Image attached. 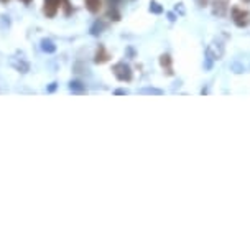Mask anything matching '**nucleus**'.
Returning a JSON list of instances; mask_svg holds the SVG:
<instances>
[{
  "label": "nucleus",
  "mask_w": 250,
  "mask_h": 252,
  "mask_svg": "<svg viewBox=\"0 0 250 252\" xmlns=\"http://www.w3.org/2000/svg\"><path fill=\"white\" fill-rule=\"evenodd\" d=\"M61 5L66 8V15H68V13H71V7H69L68 0H45V8H43L45 15L50 17V18H53L56 13H58Z\"/></svg>",
  "instance_id": "f257e3e1"
},
{
  "label": "nucleus",
  "mask_w": 250,
  "mask_h": 252,
  "mask_svg": "<svg viewBox=\"0 0 250 252\" xmlns=\"http://www.w3.org/2000/svg\"><path fill=\"white\" fill-rule=\"evenodd\" d=\"M232 18H234L235 25L240 27V28L249 27V23H250V13L247 10H244V8H239V7L232 8Z\"/></svg>",
  "instance_id": "f03ea898"
},
{
  "label": "nucleus",
  "mask_w": 250,
  "mask_h": 252,
  "mask_svg": "<svg viewBox=\"0 0 250 252\" xmlns=\"http://www.w3.org/2000/svg\"><path fill=\"white\" fill-rule=\"evenodd\" d=\"M114 74L119 81H130L132 79V69H130V66L125 63H117L114 66Z\"/></svg>",
  "instance_id": "7ed1b4c3"
},
{
  "label": "nucleus",
  "mask_w": 250,
  "mask_h": 252,
  "mask_svg": "<svg viewBox=\"0 0 250 252\" xmlns=\"http://www.w3.org/2000/svg\"><path fill=\"white\" fill-rule=\"evenodd\" d=\"M84 2H86L87 10L91 13H97L99 10H101V7H102L101 0H84Z\"/></svg>",
  "instance_id": "20e7f679"
},
{
  "label": "nucleus",
  "mask_w": 250,
  "mask_h": 252,
  "mask_svg": "<svg viewBox=\"0 0 250 252\" xmlns=\"http://www.w3.org/2000/svg\"><path fill=\"white\" fill-rule=\"evenodd\" d=\"M109 60V55H107V51L104 50V46H99L97 50V55H96V61L97 63H104V61Z\"/></svg>",
  "instance_id": "39448f33"
},
{
  "label": "nucleus",
  "mask_w": 250,
  "mask_h": 252,
  "mask_svg": "<svg viewBox=\"0 0 250 252\" xmlns=\"http://www.w3.org/2000/svg\"><path fill=\"white\" fill-rule=\"evenodd\" d=\"M160 63H162L163 68H167V73L168 74H171L173 71H171V58H169L168 55H163L162 56V60H160Z\"/></svg>",
  "instance_id": "423d86ee"
},
{
  "label": "nucleus",
  "mask_w": 250,
  "mask_h": 252,
  "mask_svg": "<svg viewBox=\"0 0 250 252\" xmlns=\"http://www.w3.org/2000/svg\"><path fill=\"white\" fill-rule=\"evenodd\" d=\"M41 48H43V51H46V53H53V51L56 50V46L53 45V41L51 40H43L41 41Z\"/></svg>",
  "instance_id": "0eeeda50"
},
{
  "label": "nucleus",
  "mask_w": 250,
  "mask_h": 252,
  "mask_svg": "<svg viewBox=\"0 0 250 252\" xmlns=\"http://www.w3.org/2000/svg\"><path fill=\"white\" fill-rule=\"evenodd\" d=\"M150 10H153L155 13H160V12H162V7H158V3H152V5H150Z\"/></svg>",
  "instance_id": "6e6552de"
},
{
  "label": "nucleus",
  "mask_w": 250,
  "mask_h": 252,
  "mask_svg": "<svg viewBox=\"0 0 250 252\" xmlns=\"http://www.w3.org/2000/svg\"><path fill=\"white\" fill-rule=\"evenodd\" d=\"M22 2H25V3H30V2H31V0H22Z\"/></svg>",
  "instance_id": "1a4fd4ad"
},
{
  "label": "nucleus",
  "mask_w": 250,
  "mask_h": 252,
  "mask_svg": "<svg viewBox=\"0 0 250 252\" xmlns=\"http://www.w3.org/2000/svg\"><path fill=\"white\" fill-rule=\"evenodd\" d=\"M2 2H5V0H2Z\"/></svg>",
  "instance_id": "9d476101"
}]
</instances>
